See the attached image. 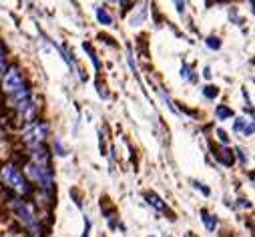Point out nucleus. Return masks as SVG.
I'll list each match as a JSON object with an SVG mask.
<instances>
[{"label": "nucleus", "instance_id": "obj_12", "mask_svg": "<svg viewBox=\"0 0 255 237\" xmlns=\"http://www.w3.org/2000/svg\"><path fill=\"white\" fill-rule=\"evenodd\" d=\"M203 95H205L207 99H215V97L219 95V91H217L215 87H205V89H203Z\"/></svg>", "mask_w": 255, "mask_h": 237}, {"label": "nucleus", "instance_id": "obj_7", "mask_svg": "<svg viewBox=\"0 0 255 237\" xmlns=\"http://www.w3.org/2000/svg\"><path fill=\"white\" fill-rule=\"evenodd\" d=\"M201 215H203V217H201V219H203V223H205V227H207V229H209V231H213V229H215V227H217V219H215V217H213V215H209V213H207V211H205V209H203V211H201Z\"/></svg>", "mask_w": 255, "mask_h": 237}, {"label": "nucleus", "instance_id": "obj_11", "mask_svg": "<svg viewBox=\"0 0 255 237\" xmlns=\"http://www.w3.org/2000/svg\"><path fill=\"white\" fill-rule=\"evenodd\" d=\"M215 115H217V118H219V121H223V118L231 117V111H229L227 107H217V109H215Z\"/></svg>", "mask_w": 255, "mask_h": 237}, {"label": "nucleus", "instance_id": "obj_8", "mask_svg": "<svg viewBox=\"0 0 255 237\" xmlns=\"http://www.w3.org/2000/svg\"><path fill=\"white\" fill-rule=\"evenodd\" d=\"M97 18H99V22L105 24V26H111V24H113V18L109 16V12H107L105 8H97Z\"/></svg>", "mask_w": 255, "mask_h": 237}, {"label": "nucleus", "instance_id": "obj_14", "mask_svg": "<svg viewBox=\"0 0 255 237\" xmlns=\"http://www.w3.org/2000/svg\"><path fill=\"white\" fill-rule=\"evenodd\" d=\"M4 73H6V63H4V52L0 48V75H4Z\"/></svg>", "mask_w": 255, "mask_h": 237}, {"label": "nucleus", "instance_id": "obj_17", "mask_svg": "<svg viewBox=\"0 0 255 237\" xmlns=\"http://www.w3.org/2000/svg\"><path fill=\"white\" fill-rule=\"evenodd\" d=\"M203 77H205V79H211V73H209V69H205V71H203Z\"/></svg>", "mask_w": 255, "mask_h": 237}, {"label": "nucleus", "instance_id": "obj_5", "mask_svg": "<svg viewBox=\"0 0 255 237\" xmlns=\"http://www.w3.org/2000/svg\"><path fill=\"white\" fill-rule=\"evenodd\" d=\"M2 89L6 91V93H16L18 89H22V79H20V75H18V71L16 69H10L6 75H4V81H2Z\"/></svg>", "mask_w": 255, "mask_h": 237}, {"label": "nucleus", "instance_id": "obj_9", "mask_svg": "<svg viewBox=\"0 0 255 237\" xmlns=\"http://www.w3.org/2000/svg\"><path fill=\"white\" fill-rule=\"evenodd\" d=\"M147 201H149V205H153V207H155V209H159V211H163V209H165V203H163L155 193H149V195H147Z\"/></svg>", "mask_w": 255, "mask_h": 237}, {"label": "nucleus", "instance_id": "obj_13", "mask_svg": "<svg viewBox=\"0 0 255 237\" xmlns=\"http://www.w3.org/2000/svg\"><path fill=\"white\" fill-rule=\"evenodd\" d=\"M215 135H217V139H219L223 145H225V143H229V137L225 135V131H223V129H217V131H215Z\"/></svg>", "mask_w": 255, "mask_h": 237}, {"label": "nucleus", "instance_id": "obj_4", "mask_svg": "<svg viewBox=\"0 0 255 237\" xmlns=\"http://www.w3.org/2000/svg\"><path fill=\"white\" fill-rule=\"evenodd\" d=\"M46 133H48V127L44 123H34L26 133H24V143L28 147H40V143L46 139Z\"/></svg>", "mask_w": 255, "mask_h": 237}, {"label": "nucleus", "instance_id": "obj_10", "mask_svg": "<svg viewBox=\"0 0 255 237\" xmlns=\"http://www.w3.org/2000/svg\"><path fill=\"white\" fill-rule=\"evenodd\" d=\"M217 157L221 159L223 165H231V161H233V155H229V149H225V147L219 149V155Z\"/></svg>", "mask_w": 255, "mask_h": 237}, {"label": "nucleus", "instance_id": "obj_6", "mask_svg": "<svg viewBox=\"0 0 255 237\" xmlns=\"http://www.w3.org/2000/svg\"><path fill=\"white\" fill-rule=\"evenodd\" d=\"M233 129H235L237 133H241L243 137H251V135H253V123H251V121H245V118H237L235 125H233Z\"/></svg>", "mask_w": 255, "mask_h": 237}, {"label": "nucleus", "instance_id": "obj_2", "mask_svg": "<svg viewBox=\"0 0 255 237\" xmlns=\"http://www.w3.org/2000/svg\"><path fill=\"white\" fill-rule=\"evenodd\" d=\"M12 209H14L16 217L20 219V223L26 225V227L32 231L34 237H38V235H40V227H36V217H34L32 209H30L26 203H22V201H12Z\"/></svg>", "mask_w": 255, "mask_h": 237}, {"label": "nucleus", "instance_id": "obj_1", "mask_svg": "<svg viewBox=\"0 0 255 237\" xmlns=\"http://www.w3.org/2000/svg\"><path fill=\"white\" fill-rule=\"evenodd\" d=\"M0 177H2V181H4L10 189H14V191L20 193V195H26V193L30 191V187H28L26 179L22 177V173H20L16 167H12V165H4L2 169H0Z\"/></svg>", "mask_w": 255, "mask_h": 237}, {"label": "nucleus", "instance_id": "obj_16", "mask_svg": "<svg viewBox=\"0 0 255 237\" xmlns=\"http://www.w3.org/2000/svg\"><path fill=\"white\" fill-rule=\"evenodd\" d=\"M181 77H183V79H189V69H187V67L181 69Z\"/></svg>", "mask_w": 255, "mask_h": 237}, {"label": "nucleus", "instance_id": "obj_15", "mask_svg": "<svg viewBox=\"0 0 255 237\" xmlns=\"http://www.w3.org/2000/svg\"><path fill=\"white\" fill-rule=\"evenodd\" d=\"M207 46H211V48H219L221 46V42H219V38H207Z\"/></svg>", "mask_w": 255, "mask_h": 237}, {"label": "nucleus", "instance_id": "obj_3", "mask_svg": "<svg viewBox=\"0 0 255 237\" xmlns=\"http://www.w3.org/2000/svg\"><path fill=\"white\" fill-rule=\"evenodd\" d=\"M26 175L34 183H38L42 189H50L52 185V175H50V169L46 165H36V163H30L26 167Z\"/></svg>", "mask_w": 255, "mask_h": 237}]
</instances>
